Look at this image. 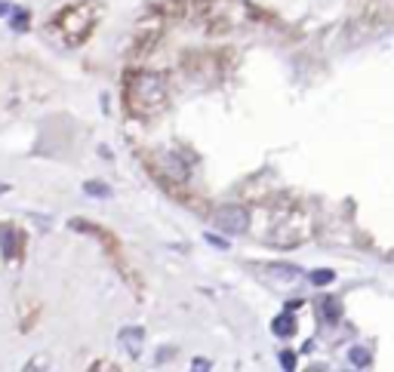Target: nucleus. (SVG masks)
Here are the masks:
<instances>
[{
	"instance_id": "13",
	"label": "nucleus",
	"mask_w": 394,
	"mask_h": 372,
	"mask_svg": "<svg viewBox=\"0 0 394 372\" xmlns=\"http://www.w3.org/2000/svg\"><path fill=\"white\" fill-rule=\"evenodd\" d=\"M204 240L209 243V247H216V249H228V240H222V237H216V234H207Z\"/></svg>"
},
{
	"instance_id": "8",
	"label": "nucleus",
	"mask_w": 394,
	"mask_h": 372,
	"mask_svg": "<svg viewBox=\"0 0 394 372\" xmlns=\"http://www.w3.org/2000/svg\"><path fill=\"white\" fill-rule=\"evenodd\" d=\"M83 191H87L90 197H111V188H108L105 182H87L83 185Z\"/></svg>"
},
{
	"instance_id": "1",
	"label": "nucleus",
	"mask_w": 394,
	"mask_h": 372,
	"mask_svg": "<svg viewBox=\"0 0 394 372\" xmlns=\"http://www.w3.org/2000/svg\"><path fill=\"white\" fill-rule=\"evenodd\" d=\"M127 105L136 117H151L166 105V80L157 71H136L127 83Z\"/></svg>"
},
{
	"instance_id": "14",
	"label": "nucleus",
	"mask_w": 394,
	"mask_h": 372,
	"mask_svg": "<svg viewBox=\"0 0 394 372\" xmlns=\"http://www.w3.org/2000/svg\"><path fill=\"white\" fill-rule=\"evenodd\" d=\"M191 369H195V372L204 369L207 372V369H213V363H209V360H195V363H191Z\"/></svg>"
},
{
	"instance_id": "12",
	"label": "nucleus",
	"mask_w": 394,
	"mask_h": 372,
	"mask_svg": "<svg viewBox=\"0 0 394 372\" xmlns=\"http://www.w3.org/2000/svg\"><path fill=\"white\" fill-rule=\"evenodd\" d=\"M13 28L16 31H22V28H28V13H13Z\"/></svg>"
},
{
	"instance_id": "10",
	"label": "nucleus",
	"mask_w": 394,
	"mask_h": 372,
	"mask_svg": "<svg viewBox=\"0 0 394 372\" xmlns=\"http://www.w3.org/2000/svg\"><path fill=\"white\" fill-rule=\"evenodd\" d=\"M333 280H336V274H333V271H314V274H312V283L314 286H330Z\"/></svg>"
},
{
	"instance_id": "4",
	"label": "nucleus",
	"mask_w": 394,
	"mask_h": 372,
	"mask_svg": "<svg viewBox=\"0 0 394 372\" xmlns=\"http://www.w3.org/2000/svg\"><path fill=\"white\" fill-rule=\"evenodd\" d=\"M161 163H164V173L170 175V179L176 185H182V182H188V175H191V169L182 163V157H176V154H164L161 157Z\"/></svg>"
},
{
	"instance_id": "3",
	"label": "nucleus",
	"mask_w": 394,
	"mask_h": 372,
	"mask_svg": "<svg viewBox=\"0 0 394 372\" xmlns=\"http://www.w3.org/2000/svg\"><path fill=\"white\" fill-rule=\"evenodd\" d=\"M121 345L127 348L130 357H142V348H145V333H142L139 326L121 329Z\"/></svg>"
},
{
	"instance_id": "15",
	"label": "nucleus",
	"mask_w": 394,
	"mask_h": 372,
	"mask_svg": "<svg viewBox=\"0 0 394 372\" xmlns=\"http://www.w3.org/2000/svg\"><path fill=\"white\" fill-rule=\"evenodd\" d=\"M4 13H10V6H6V4H0V16H4Z\"/></svg>"
},
{
	"instance_id": "11",
	"label": "nucleus",
	"mask_w": 394,
	"mask_h": 372,
	"mask_svg": "<svg viewBox=\"0 0 394 372\" xmlns=\"http://www.w3.org/2000/svg\"><path fill=\"white\" fill-rule=\"evenodd\" d=\"M281 366L287 369V372L296 369V354H293V351H283V354H281Z\"/></svg>"
},
{
	"instance_id": "7",
	"label": "nucleus",
	"mask_w": 394,
	"mask_h": 372,
	"mask_svg": "<svg viewBox=\"0 0 394 372\" xmlns=\"http://www.w3.org/2000/svg\"><path fill=\"white\" fill-rule=\"evenodd\" d=\"M348 360H351V366H357V369H367L373 363V357H370V351H367V348H351Z\"/></svg>"
},
{
	"instance_id": "2",
	"label": "nucleus",
	"mask_w": 394,
	"mask_h": 372,
	"mask_svg": "<svg viewBox=\"0 0 394 372\" xmlns=\"http://www.w3.org/2000/svg\"><path fill=\"white\" fill-rule=\"evenodd\" d=\"M213 225L219 228V231H225V234H244L250 228V213L244 206L228 203V206H219L213 213Z\"/></svg>"
},
{
	"instance_id": "6",
	"label": "nucleus",
	"mask_w": 394,
	"mask_h": 372,
	"mask_svg": "<svg viewBox=\"0 0 394 372\" xmlns=\"http://www.w3.org/2000/svg\"><path fill=\"white\" fill-rule=\"evenodd\" d=\"M321 314L330 320V323H336L339 314H342V308H339V299H333V295H324L321 299Z\"/></svg>"
},
{
	"instance_id": "5",
	"label": "nucleus",
	"mask_w": 394,
	"mask_h": 372,
	"mask_svg": "<svg viewBox=\"0 0 394 372\" xmlns=\"http://www.w3.org/2000/svg\"><path fill=\"white\" fill-rule=\"evenodd\" d=\"M271 333L278 338H290L296 333V314H278L271 320Z\"/></svg>"
},
{
	"instance_id": "9",
	"label": "nucleus",
	"mask_w": 394,
	"mask_h": 372,
	"mask_svg": "<svg viewBox=\"0 0 394 372\" xmlns=\"http://www.w3.org/2000/svg\"><path fill=\"white\" fill-rule=\"evenodd\" d=\"M0 247H4L6 259H13L16 256V234L13 231H0Z\"/></svg>"
}]
</instances>
